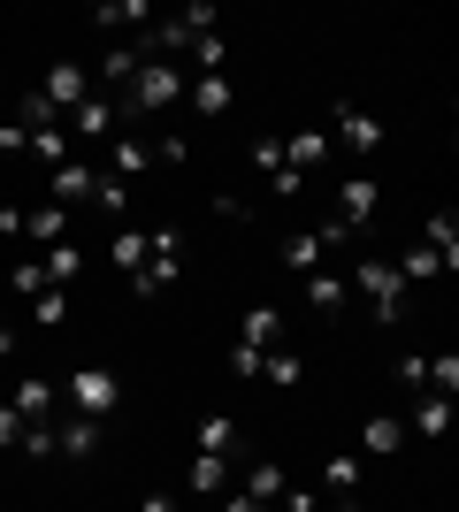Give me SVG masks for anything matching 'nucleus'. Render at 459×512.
Wrapping results in <instances>:
<instances>
[{
  "label": "nucleus",
  "instance_id": "obj_16",
  "mask_svg": "<svg viewBox=\"0 0 459 512\" xmlns=\"http://www.w3.org/2000/svg\"><path fill=\"white\" fill-rule=\"evenodd\" d=\"M77 268H85V245H77V237H62V245H46V253H39L46 291H69V283H77Z\"/></svg>",
  "mask_w": 459,
  "mask_h": 512
},
{
  "label": "nucleus",
  "instance_id": "obj_13",
  "mask_svg": "<svg viewBox=\"0 0 459 512\" xmlns=\"http://www.w3.org/2000/svg\"><path fill=\"white\" fill-rule=\"evenodd\" d=\"M238 490H245V497H253V505H261V512H276V497H284V490H291V474H284V467H276V459H253V467H245V474H238Z\"/></svg>",
  "mask_w": 459,
  "mask_h": 512
},
{
  "label": "nucleus",
  "instance_id": "obj_15",
  "mask_svg": "<svg viewBox=\"0 0 459 512\" xmlns=\"http://www.w3.org/2000/svg\"><path fill=\"white\" fill-rule=\"evenodd\" d=\"M146 169H153V146L138 138V130L108 138V176H115V184H131V176H146Z\"/></svg>",
  "mask_w": 459,
  "mask_h": 512
},
{
  "label": "nucleus",
  "instance_id": "obj_37",
  "mask_svg": "<svg viewBox=\"0 0 459 512\" xmlns=\"http://www.w3.org/2000/svg\"><path fill=\"white\" fill-rule=\"evenodd\" d=\"M146 146H153V161H169V169L192 161V138H184V130H161V138H146Z\"/></svg>",
  "mask_w": 459,
  "mask_h": 512
},
{
  "label": "nucleus",
  "instance_id": "obj_18",
  "mask_svg": "<svg viewBox=\"0 0 459 512\" xmlns=\"http://www.w3.org/2000/svg\"><path fill=\"white\" fill-rule=\"evenodd\" d=\"M184 490H192L199 505H215V497L230 490V459H215V451H199V459H192V474H184Z\"/></svg>",
  "mask_w": 459,
  "mask_h": 512
},
{
  "label": "nucleus",
  "instance_id": "obj_7",
  "mask_svg": "<svg viewBox=\"0 0 459 512\" xmlns=\"http://www.w3.org/2000/svg\"><path fill=\"white\" fill-rule=\"evenodd\" d=\"M329 146H345V153H375V146H383V123H375L360 100H337V107H329Z\"/></svg>",
  "mask_w": 459,
  "mask_h": 512
},
{
  "label": "nucleus",
  "instance_id": "obj_31",
  "mask_svg": "<svg viewBox=\"0 0 459 512\" xmlns=\"http://www.w3.org/2000/svg\"><path fill=\"white\" fill-rule=\"evenodd\" d=\"M92 23L100 31H131V23H153V8L146 0H108V8H92Z\"/></svg>",
  "mask_w": 459,
  "mask_h": 512
},
{
  "label": "nucleus",
  "instance_id": "obj_14",
  "mask_svg": "<svg viewBox=\"0 0 459 512\" xmlns=\"http://www.w3.org/2000/svg\"><path fill=\"white\" fill-rule=\"evenodd\" d=\"M329 153H337V146H329V130H322V123H314V130H291V138H284V169L314 176V169L329 161Z\"/></svg>",
  "mask_w": 459,
  "mask_h": 512
},
{
  "label": "nucleus",
  "instance_id": "obj_12",
  "mask_svg": "<svg viewBox=\"0 0 459 512\" xmlns=\"http://www.w3.org/2000/svg\"><path fill=\"white\" fill-rule=\"evenodd\" d=\"M100 436H108V421H85V413H62V421H54L62 459H92V451H100Z\"/></svg>",
  "mask_w": 459,
  "mask_h": 512
},
{
  "label": "nucleus",
  "instance_id": "obj_45",
  "mask_svg": "<svg viewBox=\"0 0 459 512\" xmlns=\"http://www.w3.org/2000/svg\"><path fill=\"white\" fill-rule=\"evenodd\" d=\"M306 184H314V176H299V169H276V176H268V192H276V199H299Z\"/></svg>",
  "mask_w": 459,
  "mask_h": 512
},
{
  "label": "nucleus",
  "instance_id": "obj_38",
  "mask_svg": "<svg viewBox=\"0 0 459 512\" xmlns=\"http://www.w3.org/2000/svg\"><path fill=\"white\" fill-rule=\"evenodd\" d=\"M16 123H23V130H54L62 115H54V107H46L39 92H23V100H16Z\"/></svg>",
  "mask_w": 459,
  "mask_h": 512
},
{
  "label": "nucleus",
  "instance_id": "obj_10",
  "mask_svg": "<svg viewBox=\"0 0 459 512\" xmlns=\"http://www.w3.org/2000/svg\"><path fill=\"white\" fill-rule=\"evenodd\" d=\"M375 207H383V184H375V176H345V184H337V222H345V230H360Z\"/></svg>",
  "mask_w": 459,
  "mask_h": 512
},
{
  "label": "nucleus",
  "instance_id": "obj_21",
  "mask_svg": "<svg viewBox=\"0 0 459 512\" xmlns=\"http://www.w3.org/2000/svg\"><path fill=\"white\" fill-rule=\"evenodd\" d=\"M421 245H429V253L444 260V276H459V222H452V207L421 222Z\"/></svg>",
  "mask_w": 459,
  "mask_h": 512
},
{
  "label": "nucleus",
  "instance_id": "obj_19",
  "mask_svg": "<svg viewBox=\"0 0 459 512\" xmlns=\"http://www.w3.org/2000/svg\"><path fill=\"white\" fill-rule=\"evenodd\" d=\"M238 344H253V352H276V344H284V306H253V314L238 321Z\"/></svg>",
  "mask_w": 459,
  "mask_h": 512
},
{
  "label": "nucleus",
  "instance_id": "obj_41",
  "mask_svg": "<svg viewBox=\"0 0 459 512\" xmlns=\"http://www.w3.org/2000/svg\"><path fill=\"white\" fill-rule=\"evenodd\" d=\"M8 291H16V299H39V291H46L39 260H16V268H8Z\"/></svg>",
  "mask_w": 459,
  "mask_h": 512
},
{
  "label": "nucleus",
  "instance_id": "obj_44",
  "mask_svg": "<svg viewBox=\"0 0 459 512\" xmlns=\"http://www.w3.org/2000/svg\"><path fill=\"white\" fill-rule=\"evenodd\" d=\"M0 153H8V161H16V153H31V130H23L16 115H8V123H0Z\"/></svg>",
  "mask_w": 459,
  "mask_h": 512
},
{
  "label": "nucleus",
  "instance_id": "obj_25",
  "mask_svg": "<svg viewBox=\"0 0 459 512\" xmlns=\"http://www.w3.org/2000/svg\"><path fill=\"white\" fill-rule=\"evenodd\" d=\"M398 444H406V421H391V413H368V421H360V451H383V459H391Z\"/></svg>",
  "mask_w": 459,
  "mask_h": 512
},
{
  "label": "nucleus",
  "instance_id": "obj_28",
  "mask_svg": "<svg viewBox=\"0 0 459 512\" xmlns=\"http://www.w3.org/2000/svg\"><path fill=\"white\" fill-rule=\"evenodd\" d=\"M322 482L337 497H360V451H329V459H322Z\"/></svg>",
  "mask_w": 459,
  "mask_h": 512
},
{
  "label": "nucleus",
  "instance_id": "obj_5",
  "mask_svg": "<svg viewBox=\"0 0 459 512\" xmlns=\"http://www.w3.org/2000/svg\"><path fill=\"white\" fill-rule=\"evenodd\" d=\"M62 398H69V413H85V421H108L115 398H123V383H115L108 367H77V375L62 383Z\"/></svg>",
  "mask_w": 459,
  "mask_h": 512
},
{
  "label": "nucleus",
  "instance_id": "obj_11",
  "mask_svg": "<svg viewBox=\"0 0 459 512\" xmlns=\"http://www.w3.org/2000/svg\"><path fill=\"white\" fill-rule=\"evenodd\" d=\"M69 237V207H54V199H39V207H23V245H62Z\"/></svg>",
  "mask_w": 459,
  "mask_h": 512
},
{
  "label": "nucleus",
  "instance_id": "obj_30",
  "mask_svg": "<svg viewBox=\"0 0 459 512\" xmlns=\"http://www.w3.org/2000/svg\"><path fill=\"white\" fill-rule=\"evenodd\" d=\"M391 268H398V283H406V291H414V283H437V276H444V260L429 253V245H414V253H398Z\"/></svg>",
  "mask_w": 459,
  "mask_h": 512
},
{
  "label": "nucleus",
  "instance_id": "obj_24",
  "mask_svg": "<svg viewBox=\"0 0 459 512\" xmlns=\"http://www.w3.org/2000/svg\"><path fill=\"white\" fill-rule=\"evenodd\" d=\"M329 260V245H322V230H291L284 237V268H299V276H314Z\"/></svg>",
  "mask_w": 459,
  "mask_h": 512
},
{
  "label": "nucleus",
  "instance_id": "obj_22",
  "mask_svg": "<svg viewBox=\"0 0 459 512\" xmlns=\"http://www.w3.org/2000/svg\"><path fill=\"white\" fill-rule=\"evenodd\" d=\"M306 306H314V314H345L352 306V291H345V276H329V268H314V276H306Z\"/></svg>",
  "mask_w": 459,
  "mask_h": 512
},
{
  "label": "nucleus",
  "instance_id": "obj_46",
  "mask_svg": "<svg viewBox=\"0 0 459 512\" xmlns=\"http://www.w3.org/2000/svg\"><path fill=\"white\" fill-rule=\"evenodd\" d=\"M16 436H23V413H16V406H8V398H0V451L16 444Z\"/></svg>",
  "mask_w": 459,
  "mask_h": 512
},
{
  "label": "nucleus",
  "instance_id": "obj_29",
  "mask_svg": "<svg viewBox=\"0 0 459 512\" xmlns=\"http://www.w3.org/2000/svg\"><path fill=\"white\" fill-rule=\"evenodd\" d=\"M16 451H23V459H31V467H46V459H62V444H54V421H23Z\"/></svg>",
  "mask_w": 459,
  "mask_h": 512
},
{
  "label": "nucleus",
  "instance_id": "obj_33",
  "mask_svg": "<svg viewBox=\"0 0 459 512\" xmlns=\"http://www.w3.org/2000/svg\"><path fill=\"white\" fill-rule=\"evenodd\" d=\"M138 62H146V46H108V54H100V77H108V85H131Z\"/></svg>",
  "mask_w": 459,
  "mask_h": 512
},
{
  "label": "nucleus",
  "instance_id": "obj_40",
  "mask_svg": "<svg viewBox=\"0 0 459 512\" xmlns=\"http://www.w3.org/2000/svg\"><path fill=\"white\" fill-rule=\"evenodd\" d=\"M245 161H253L261 176H276V169H284V138H253V146H245Z\"/></svg>",
  "mask_w": 459,
  "mask_h": 512
},
{
  "label": "nucleus",
  "instance_id": "obj_1",
  "mask_svg": "<svg viewBox=\"0 0 459 512\" xmlns=\"http://www.w3.org/2000/svg\"><path fill=\"white\" fill-rule=\"evenodd\" d=\"M345 291H360V299H368V314L383 321V329H398V321L414 314V291L398 283V268H391L383 253H368V260H360V268L345 276Z\"/></svg>",
  "mask_w": 459,
  "mask_h": 512
},
{
  "label": "nucleus",
  "instance_id": "obj_6",
  "mask_svg": "<svg viewBox=\"0 0 459 512\" xmlns=\"http://www.w3.org/2000/svg\"><path fill=\"white\" fill-rule=\"evenodd\" d=\"M176 276H184V268H176V230H153L146 237V268L131 276V299H161Z\"/></svg>",
  "mask_w": 459,
  "mask_h": 512
},
{
  "label": "nucleus",
  "instance_id": "obj_4",
  "mask_svg": "<svg viewBox=\"0 0 459 512\" xmlns=\"http://www.w3.org/2000/svg\"><path fill=\"white\" fill-rule=\"evenodd\" d=\"M115 123H123V100H108V92H92V100H77V107L62 115L69 146H108V138H115Z\"/></svg>",
  "mask_w": 459,
  "mask_h": 512
},
{
  "label": "nucleus",
  "instance_id": "obj_47",
  "mask_svg": "<svg viewBox=\"0 0 459 512\" xmlns=\"http://www.w3.org/2000/svg\"><path fill=\"white\" fill-rule=\"evenodd\" d=\"M215 214H222V222H253V207H245L238 192H222V199H215Z\"/></svg>",
  "mask_w": 459,
  "mask_h": 512
},
{
  "label": "nucleus",
  "instance_id": "obj_17",
  "mask_svg": "<svg viewBox=\"0 0 459 512\" xmlns=\"http://www.w3.org/2000/svg\"><path fill=\"white\" fill-rule=\"evenodd\" d=\"M54 398H62V390L46 383V375H16V390H8V406H16L23 421H54Z\"/></svg>",
  "mask_w": 459,
  "mask_h": 512
},
{
  "label": "nucleus",
  "instance_id": "obj_34",
  "mask_svg": "<svg viewBox=\"0 0 459 512\" xmlns=\"http://www.w3.org/2000/svg\"><path fill=\"white\" fill-rule=\"evenodd\" d=\"M92 207L108 214L115 230H123V207H131V184H115V176H100V184H92Z\"/></svg>",
  "mask_w": 459,
  "mask_h": 512
},
{
  "label": "nucleus",
  "instance_id": "obj_27",
  "mask_svg": "<svg viewBox=\"0 0 459 512\" xmlns=\"http://www.w3.org/2000/svg\"><path fill=\"white\" fill-rule=\"evenodd\" d=\"M199 451L230 459V451H238V413H207V421H199Z\"/></svg>",
  "mask_w": 459,
  "mask_h": 512
},
{
  "label": "nucleus",
  "instance_id": "obj_20",
  "mask_svg": "<svg viewBox=\"0 0 459 512\" xmlns=\"http://www.w3.org/2000/svg\"><path fill=\"white\" fill-rule=\"evenodd\" d=\"M184 100L215 123V115H230V107H238V85H230V77H192V85H184Z\"/></svg>",
  "mask_w": 459,
  "mask_h": 512
},
{
  "label": "nucleus",
  "instance_id": "obj_23",
  "mask_svg": "<svg viewBox=\"0 0 459 512\" xmlns=\"http://www.w3.org/2000/svg\"><path fill=\"white\" fill-rule=\"evenodd\" d=\"M406 436H429V444H437V436H452V398H437V390H421V406H414V428H406Z\"/></svg>",
  "mask_w": 459,
  "mask_h": 512
},
{
  "label": "nucleus",
  "instance_id": "obj_49",
  "mask_svg": "<svg viewBox=\"0 0 459 512\" xmlns=\"http://www.w3.org/2000/svg\"><path fill=\"white\" fill-rule=\"evenodd\" d=\"M138 512H184V505H176V497H146Z\"/></svg>",
  "mask_w": 459,
  "mask_h": 512
},
{
  "label": "nucleus",
  "instance_id": "obj_36",
  "mask_svg": "<svg viewBox=\"0 0 459 512\" xmlns=\"http://www.w3.org/2000/svg\"><path fill=\"white\" fill-rule=\"evenodd\" d=\"M31 321H39V329H62L69 321V291H39V299H31Z\"/></svg>",
  "mask_w": 459,
  "mask_h": 512
},
{
  "label": "nucleus",
  "instance_id": "obj_3",
  "mask_svg": "<svg viewBox=\"0 0 459 512\" xmlns=\"http://www.w3.org/2000/svg\"><path fill=\"white\" fill-rule=\"evenodd\" d=\"M184 85H192V77H184V69L176 62H138L131 69V85H123V115H153V107H176L184 100Z\"/></svg>",
  "mask_w": 459,
  "mask_h": 512
},
{
  "label": "nucleus",
  "instance_id": "obj_9",
  "mask_svg": "<svg viewBox=\"0 0 459 512\" xmlns=\"http://www.w3.org/2000/svg\"><path fill=\"white\" fill-rule=\"evenodd\" d=\"M92 184H100V176L85 169V153L62 161V169H46V199H54V207H92Z\"/></svg>",
  "mask_w": 459,
  "mask_h": 512
},
{
  "label": "nucleus",
  "instance_id": "obj_35",
  "mask_svg": "<svg viewBox=\"0 0 459 512\" xmlns=\"http://www.w3.org/2000/svg\"><path fill=\"white\" fill-rule=\"evenodd\" d=\"M108 253H115V268H131V276H138V268H146V237H138V230H115Z\"/></svg>",
  "mask_w": 459,
  "mask_h": 512
},
{
  "label": "nucleus",
  "instance_id": "obj_8",
  "mask_svg": "<svg viewBox=\"0 0 459 512\" xmlns=\"http://www.w3.org/2000/svg\"><path fill=\"white\" fill-rule=\"evenodd\" d=\"M39 100L54 107V115H69L77 100H92V69H85V62H54V69L39 77Z\"/></svg>",
  "mask_w": 459,
  "mask_h": 512
},
{
  "label": "nucleus",
  "instance_id": "obj_51",
  "mask_svg": "<svg viewBox=\"0 0 459 512\" xmlns=\"http://www.w3.org/2000/svg\"><path fill=\"white\" fill-rule=\"evenodd\" d=\"M0 85H8V69H0Z\"/></svg>",
  "mask_w": 459,
  "mask_h": 512
},
{
  "label": "nucleus",
  "instance_id": "obj_32",
  "mask_svg": "<svg viewBox=\"0 0 459 512\" xmlns=\"http://www.w3.org/2000/svg\"><path fill=\"white\" fill-rule=\"evenodd\" d=\"M261 375H268L276 390H291V383L306 375V367H299V352H291V344H276V352H261Z\"/></svg>",
  "mask_w": 459,
  "mask_h": 512
},
{
  "label": "nucleus",
  "instance_id": "obj_39",
  "mask_svg": "<svg viewBox=\"0 0 459 512\" xmlns=\"http://www.w3.org/2000/svg\"><path fill=\"white\" fill-rule=\"evenodd\" d=\"M429 390H437V398L459 390V352H437V360H429Z\"/></svg>",
  "mask_w": 459,
  "mask_h": 512
},
{
  "label": "nucleus",
  "instance_id": "obj_43",
  "mask_svg": "<svg viewBox=\"0 0 459 512\" xmlns=\"http://www.w3.org/2000/svg\"><path fill=\"white\" fill-rule=\"evenodd\" d=\"M398 383H406V390L429 383V352H398Z\"/></svg>",
  "mask_w": 459,
  "mask_h": 512
},
{
  "label": "nucleus",
  "instance_id": "obj_26",
  "mask_svg": "<svg viewBox=\"0 0 459 512\" xmlns=\"http://www.w3.org/2000/svg\"><path fill=\"white\" fill-rule=\"evenodd\" d=\"M31 161H39V169H62V161H77L69 130H62V123H54V130H31Z\"/></svg>",
  "mask_w": 459,
  "mask_h": 512
},
{
  "label": "nucleus",
  "instance_id": "obj_42",
  "mask_svg": "<svg viewBox=\"0 0 459 512\" xmlns=\"http://www.w3.org/2000/svg\"><path fill=\"white\" fill-rule=\"evenodd\" d=\"M230 383H261V352L253 344H230Z\"/></svg>",
  "mask_w": 459,
  "mask_h": 512
},
{
  "label": "nucleus",
  "instance_id": "obj_50",
  "mask_svg": "<svg viewBox=\"0 0 459 512\" xmlns=\"http://www.w3.org/2000/svg\"><path fill=\"white\" fill-rule=\"evenodd\" d=\"M8 352H16V329H8V321H0V360H8Z\"/></svg>",
  "mask_w": 459,
  "mask_h": 512
},
{
  "label": "nucleus",
  "instance_id": "obj_2",
  "mask_svg": "<svg viewBox=\"0 0 459 512\" xmlns=\"http://www.w3.org/2000/svg\"><path fill=\"white\" fill-rule=\"evenodd\" d=\"M215 23H222V8H207V0H192V8H176V16H161V23H153V31H146V39H138V46H146L153 62H176V54H192V46L207 39Z\"/></svg>",
  "mask_w": 459,
  "mask_h": 512
},
{
  "label": "nucleus",
  "instance_id": "obj_48",
  "mask_svg": "<svg viewBox=\"0 0 459 512\" xmlns=\"http://www.w3.org/2000/svg\"><path fill=\"white\" fill-rule=\"evenodd\" d=\"M215 512H261V505H253L245 490H222V505H215Z\"/></svg>",
  "mask_w": 459,
  "mask_h": 512
}]
</instances>
